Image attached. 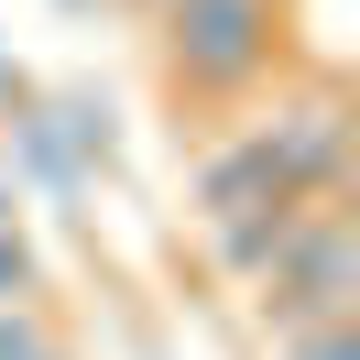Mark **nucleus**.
<instances>
[{
    "instance_id": "8",
    "label": "nucleus",
    "mask_w": 360,
    "mask_h": 360,
    "mask_svg": "<svg viewBox=\"0 0 360 360\" xmlns=\"http://www.w3.org/2000/svg\"><path fill=\"white\" fill-rule=\"evenodd\" d=\"M66 11H88V0H66Z\"/></svg>"
},
{
    "instance_id": "6",
    "label": "nucleus",
    "mask_w": 360,
    "mask_h": 360,
    "mask_svg": "<svg viewBox=\"0 0 360 360\" xmlns=\"http://www.w3.org/2000/svg\"><path fill=\"white\" fill-rule=\"evenodd\" d=\"M284 349H295V360H360V338H349V328H295Z\"/></svg>"
},
{
    "instance_id": "7",
    "label": "nucleus",
    "mask_w": 360,
    "mask_h": 360,
    "mask_svg": "<svg viewBox=\"0 0 360 360\" xmlns=\"http://www.w3.org/2000/svg\"><path fill=\"white\" fill-rule=\"evenodd\" d=\"M142 11H153V22H164V0H142Z\"/></svg>"
},
{
    "instance_id": "5",
    "label": "nucleus",
    "mask_w": 360,
    "mask_h": 360,
    "mask_svg": "<svg viewBox=\"0 0 360 360\" xmlns=\"http://www.w3.org/2000/svg\"><path fill=\"white\" fill-rule=\"evenodd\" d=\"M33 284H44L33 240H22V229H0V306H33Z\"/></svg>"
},
{
    "instance_id": "1",
    "label": "nucleus",
    "mask_w": 360,
    "mask_h": 360,
    "mask_svg": "<svg viewBox=\"0 0 360 360\" xmlns=\"http://www.w3.org/2000/svg\"><path fill=\"white\" fill-rule=\"evenodd\" d=\"M273 0H164V77L186 98H240L273 66Z\"/></svg>"
},
{
    "instance_id": "3",
    "label": "nucleus",
    "mask_w": 360,
    "mask_h": 360,
    "mask_svg": "<svg viewBox=\"0 0 360 360\" xmlns=\"http://www.w3.org/2000/svg\"><path fill=\"white\" fill-rule=\"evenodd\" d=\"M11 153H22V175H33V186H55V197H77V186H88L77 142L55 131V98H22V110H11Z\"/></svg>"
},
{
    "instance_id": "4",
    "label": "nucleus",
    "mask_w": 360,
    "mask_h": 360,
    "mask_svg": "<svg viewBox=\"0 0 360 360\" xmlns=\"http://www.w3.org/2000/svg\"><path fill=\"white\" fill-rule=\"evenodd\" d=\"M295 219H306V207H295V197H273V207H240V219H219V262L240 273V284H262V273L284 262V240H295Z\"/></svg>"
},
{
    "instance_id": "2",
    "label": "nucleus",
    "mask_w": 360,
    "mask_h": 360,
    "mask_svg": "<svg viewBox=\"0 0 360 360\" xmlns=\"http://www.w3.org/2000/svg\"><path fill=\"white\" fill-rule=\"evenodd\" d=\"M349 219L338 207H306L295 219V240H284V262L262 273V306H273V328H349Z\"/></svg>"
}]
</instances>
